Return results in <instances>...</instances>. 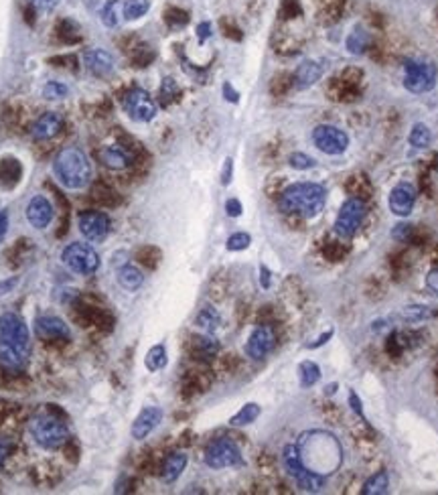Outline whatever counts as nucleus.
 I'll list each match as a JSON object with an SVG mask.
<instances>
[{"label":"nucleus","instance_id":"nucleus-47","mask_svg":"<svg viewBox=\"0 0 438 495\" xmlns=\"http://www.w3.org/2000/svg\"><path fill=\"white\" fill-rule=\"evenodd\" d=\"M349 402H351V408L355 410L359 416H363V410H361V400L357 398L355 392H351V396H349Z\"/></svg>","mask_w":438,"mask_h":495},{"label":"nucleus","instance_id":"nucleus-17","mask_svg":"<svg viewBox=\"0 0 438 495\" xmlns=\"http://www.w3.org/2000/svg\"><path fill=\"white\" fill-rule=\"evenodd\" d=\"M61 128H63V118L57 112H45L32 124L31 136L35 140H51L61 133Z\"/></svg>","mask_w":438,"mask_h":495},{"label":"nucleus","instance_id":"nucleus-25","mask_svg":"<svg viewBox=\"0 0 438 495\" xmlns=\"http://www.w3.org/2000/svg\"><path fill=\"white\" fill-rule=\"evenodd\" d=\"M408 142L414 147V149H428L430 142H432V133L430 128L424 124V122H416L410 130V136H408Z\"/></svg>","mask_w":438,"mask_h":495},{"label":"nucleus","instance_id":"nucleus-19","mask_svg":"<svg viewBox=\"0 0 438 495\" xmlns=\"http://www.w3.org/2000/svg\"><path fill=\"white\" fill-rule=\"evenodd\" d=\"M321 75H323V67L319 66L317 61H312V59H307L294 71V78H292L294 87L296 90H308L310 85H315L321 80Z\"/></svg>","mask_w":438,"mask_h":495},{"label":"nucleus","instance_id":"nucleus-7","mask_svg":"<svg viewBox=\"0 0 438 495\" xmlns=\"http://www.w3.org/2000/svg\"><path fill=\"white\" fill-rule=\"evenodd\" d=\"M61 262H63L73 274L90 276L97 272L99 268V256L94 248L83 242H73L61 252Z\"/></svg>","mask_w":438,"mask_h":495},{"label":"nucleus","instance_id":"nucleus-20","mask_svg":"<svg viewBox=\"0 0 438 495\" xmlns=\"http://www.w3.org/2000/svg\"><path fill=\"white\" fill-rule=\"evenodd\" d=\"M87 69L96 75H108L114 71V57L104 49H92L83 55Z\"/></svg>","mask_w":438,"mask_h":495},{"label":"nucleus","instance_id":"nucleus-50","mask_svg":"<svg viewBox=\"0 0 438 495\" xmlns=\"http://www.w3.org/2000/svg\"><path fill=\"white\" fill-rule=\"evenodd\" d=\"M331 335H333V331H329V333H324V335H321V339H319L317 343H310V346H308V347H319V346H323V343H324V341H327V339H331Z\"/></svg>","mask_w":438,"mask_h":495},{"label":"nucleus","instance_id":"nucleus-16","mask_svg":"<svg viewBox=\"0 0 438 495\" xmlns=\"http://www.w3.org/2000/svg\"><path fill=\"white\" fill-rule=\"evenodd\" d=\"M162 420V410L159 406H146L142 412L136 416V420L132 422V436L136 441H142L146 439L152 430L161 424Z\"/></svg>","mask_w":438,"mask_h":495},{"label":"nucleus","instance_id":"nucleus-34","mask_svg":"<svg viewBox=\"0 0 438 495\" xmlns=\"http://www.w3.org/2000/svg\"><path fill=\"white\" fill-rule=\"evenodd\" d=\"M288 165L292 169H296V171H308V169H312V166L317 165V161L312 157L305 154V152H292L291 157H288Z\"/></svg>","mask_w":438,"mask_h":495},{"label":"nucleus","instance_id":"nucleus-15","mask_svg":"<svg viewBox=\"0 0 438 495\" xmlns=\"http://www.w3.org/2000/svg\"><path fill=\"white\" fill-rule=\"evenodd\" d=\"M27 219L35 230H45L53 221V205L45 195H35L27 205Z\"/></svg>","mask_w":438,"mask_h":495},{"label":"nucleus","instance_id":"nucleus-41","mask_svg":"<svg viewBox=\"0 0 438 495\" xmlns=\"http://www.w3.org/2000/svg\"><path fill=\"white\" fill-rule=\"evenodd\" d=\"M11 451H13V443L6 441V439H0V467L4 465L6 457L11 455Z\"/></svg>","mask_w":438,"mask_h":495},{"label":"nucleus","instance_id":"nucleus-45","mask_svg":"<svg viewBox=\"0 0 438 495\" xmlns=\"http://www.w3.org/2000/svg\"><path fill=\"white\" fill-rule=\"evenodd\" d=\"M197 35H199V41H201V43H203L205 39H209V35H211L209 23H201V25L197 27Z\"/></svg>","mask_w":438,"mask_h":495},{"label":"nucleus","instance_id":"nucleus-8","mask_svg":"<svg viewBox=\"0 0 438 495\" xmlns=\"http://www.w3.org/2000/svg\"><path fill=\"white\" fill-rule=\"evenodd\" d=\"M367 215V207L361 199L351 197L347 199L343 205H341L339 214H337V219L333 224V231L335 236L341 238V240H349L353 238L357 233V230L361 228L363 219Z\"/></svg>","mask_w":438,"mask_h":495},{"label":"nucleus","instance_id":"nucleus-29","mask_svg":"<svg viewBox=\"0 0 438 495\" xmlns=\"http://www.w3.org/2000/svg\"><path fill=\"white\" fill-rule=\"evenodd\" d=\"M298 376H300V386L310 388L321 380V367L315 362H303L298 367Z\"/></svg>","mask_w":438,"mask_h":495},{"label":"nucleus","instance_id":"nucleus-24","mask_svg":"<svg viewBox=\"0 0 438 495\" xmlns=\"http://www.w3.org/2000/svg\"><path fill=\"white\" fill-rule=\"evenodd\" d=\"M389 489V477L386 471H377L375 475L367 479L361 487L363 495H384L388 494Z\"/></svg>","mask_w":438,"mask_h":495},{"label":"nucleus","instance_id":"nucleus-46","mask_svg":"<svg viewBox=\"0 0 438 495\" xmlns=\"http://www.w3.org/2000/svg\"><path fill=\"white\" fill-rule=\"evenodd\" d=\"M224 96H226L227 102H233V104L240 99V94H238V92H236V90L229 85V83H224Z\"/></svg>","mask_w":438,"mask_h":495},{"label":"nucleus","instance_id":"nucleus-4","mask_svg":"<svg viewBox=\"0 0 438 495\" xmlns=\"http://www.w3.org/2000/svg\"><path fill=\"white\" fill-rule=\"evenodd\" d=\"M282 463H284V469L286 473L294 479L296 487L300 491H307V494H317L324 487V475L308 469L303 457H300V451L296 445H286L282 448Z\"/></svg>","mask_w":438,"mask_h":495},{"label":"nucleus","instance_id":"nucleus-30","mask_svg":"<svg viewBox=\"0 0 438 495\" xmlns=\"http://www.w3.org/2000/svg\"><path fill=\"white\" fill-rule=\"evenodd\" d=\"M145 365L150 372H159L166 365V349L164 346H154L150 347V351L146 353Z\"/></svg>","mask_w":438,"mask_h":495},{"label":"nucleus","instance_id":"nucleus-27","mask_svg":"<svg viewBox=\"0 0 438 495\" xmlns=\"http://www.w3.org/2000/svg\"><path fill=\"white\" fill-rule=\"evenodd\" d=\"M260 412H262V408H260L258 404H256V402H250V404L242 406V410L236 414V416H231L229 424H231V427H245V424H252V422H256Z\"/></svg>","mask_w":438,"mask_h":495},{"label":"nucleus","instance_id":"nucleus-36","mask_svg":"<svg viewBox=\"0 0 438 495\" xmlns=\"http://www.w3.org/2000/svg\"><path fill=\"white\" fill-rule=\"evenodd\" d=\"M69 94L67 85L59 82H49L45 87H43V96L47 99H61Z\"/></svg>","mask_w":438,"mask_h":495},{"label":"nucleus","instance_id":"nucleus-13","mask_svg":"<svg viewBox=\"0 0 438 495\" xmlns=\"http://www.w3.org/2000/svg\"><path fill=\"white\" fill-rule=\"evenodd\" d=\"M276 346V333L270 325H260L252 331L248 343H245V353L252 360H264Z\"/></svg>","mask_w":438,"mask_h":495},{"label":"nucleus","instance_id":"nucleus-3","mask_svg":"<svg viewBox=\"0 0 438 495\" xmlns=\"http://www.w3.org/2000/svg\"><path fill=\"white\" fill-rule=\"evenodd\" d=\"M55 177L67 189H83L92 183V165L85 152L78 147H67L53 161Z\"/></svg>","mask_w":438,"mask_h":495},{"label":"nucleus","instance_id":"nucleus-38","mask_svg":"<svg viewBox=\"0 0 438 495\" xmlns=\"http://www.w3.org/2000/svg\"><path fill=\"white\" fill-rule=\"evenodd\" d=\"M178 87L177 83H175V80H171V78H166L164 82H162V87H161V98L162 102L166 104L169 99H173L175 96H177Z\"/></svg>","mask_w":438,"mask_h":495},{"label":"nucleus","instance_id":"nucleus-37","mask_svg":"<svg viewBox=\"0 0 438 495\" xmlns=\"http://www.w3.org/2000/svg\"><path fill=\"white\" fill-rule=\"evenodd\" d=\"M402 317L408 319V321H424L430 317V311L428 307H422V305H412V307H406L402 311Z\"/></svg>","mask_w":438,"mask_h":495},{"label":"nucleus","instance_id":"nucleus-43","mask_svg":"<svg viewBox=\"0 0 438 495\" xmlns=\"http://www.w3.org/2000/svg\"><path fill=\"white\" fill-rule=\"evenodd\" d=\"M231 171H233V161H231V159H226L224 173H221V183H224V185H229V181H231Z\"/></svg>","mask_w":438,"mask_h":495},{"label":"nucleus","instance_id":"nucleus-10","mask_svg":"<svg viewBox=\"0 0 438 495\" xmlns=\"http://www.w3.org/2000/svg\"><path fill=\"white\" fill-rule=\"evenodd\" d=\"M312 142L324 154L337 157V154H343L349 147V136L333 124H319L312 130Z\"/></svg>","mask_w":438,"mask_h":495},{"label":"nucleus","instance_id":"nucleus-21","mask_svg":"<svg viewBox=\"0 0 438 495\" xmlns=\"http://www.w3.org/2000/svg\"><path fill=\"white\" fill-rule=\"evenodd\" d=\"M102 163L108 169H114V171H124L132 163V154L124 147L112 145V147H106L102 150Z\"/></svg>","mask_w":438,"mask_h":495},{"label":"nucleus","instance_id":"nucleus-40","mask_svg":"<svg viewBox=\"0 0 438 495\" xmlns=\"http://www.w3.org/2000/svg\"><path fill=\"white\" fill-rule=\"evenodd\" d=\"M226 212L229 217H240L242 215V203L238 199H227Z\"/></svg>","mask_w":438,"mask_h":495},{"label":"nucleus","instance_id":"nucleus-6","mask_svg":"<svg viewBox=\"0 0 438 495\" xmlns=\"http://www.w3.org/2000/svg\"><path fill=\"white\" fill-rule=\"evenodd\" d=\"M438 80L437 66L432 61L408 59L404 63V87L412 94H426L434 90Z\"/></svg>","mask_w":438,"mask_h":495},{"label":"nucleus","instance_id":"nucleus-28","mask_svg":"<svg viewBox=\"0 0 438 495\" xmlns=\"http://www.w3.org/2000/svg\"><path fill=\"white\" fill-rule=\"evenodd\" d=\"M120 17H124V4L120 2V0H110L106 6H104V11H102V20H104V25L106 27H118V23H120Z\"/></svg>","mask_w":438,"mask_h":495},{"label":"nucleus","instance_id":"nucleus-33","mask_svg":"<svg viewBox=\"0 0 438 495\" xmlns=\"http://www.w3.org/2000/svg\"><path fill=\"white\" fill-rule=\"evenodd\" d=\"M250 244H252V238L245 231H238V233L227 238V250L229 252H242L245 248H250Z\"/></svg>","mask_w":438,"mask_h":495},{"label":"nucleus","instance_id":"nucleus-9","mask_svg":"<svg viewBox=\"0 0 438 495\" xmlns=\"http://www.w3.org/2000/svg\"><path fill=\"white\" fill-rule=\"evenodd\" d=\"M205 465L209 469H227V467H240L243 465L242 453L238 445L229 439L213 441L205 451Z\"/></svg>","mask_w":438,"mask_h":495},{"label":"nucleus","instance_id":"nucleus-42","mask_svg":"<svg viewBox=\"0 0 438 495\" xmlns=\"http://www.w3.org/2000/svg\"><path fill=\"white\" fill-rule=\"evenodd\" d=\"M426 286H428L434 295H438V268L428 272V276H426Z\"/></svg>","mask_w":438,"mask_h":495},{"label":"nucleus","instance_id":"nucleus-23","mask_svg":"<svg viewBox=\"0 0 438 495\" xmlns=\"http://www.w3.org/2000/svg\"><path fill=\"white\" fill-rule=\"evenodd\" d=\"M142 282H145V276H142V272L136 266L124 264L118 270V284L122 288H126V291H132V293L138 291L142 286Z\"/></svg>","mask_w":438,"mask_h":495},{"label":"nucleus","instance_id":"nucleus-32","mask_svg":"<svg viewBox=\"0 0 438 495\" xmlns=\"http://www.w3.org/2000/svg\"><path fill=\"white\" fill-rule=\"evenodd\" d=\"M193 346L201 355H207V358L215 355V353L219 351V343H217V339H215L211 333H205V335H201V337H195Z\"/></svg>","mask_w":438,"mask_h":495},{"label":"nucleus","instance_id":"nucleus-26","mask_svg":"<svg viewBox=\"0 0 438 495\" xmlns=\"http://www.w3.org/2000/svg\"><path fill=\"white\" fill-rule=\"evenodd\" d=\"M219 323H221V317L213 307H203L201 313L197 314V319H195V325L201 327L205 333H213L219 327Z\"/></svg>","mask_w":438,"mask_h":495},{"label":"nucleus","instance_id":"nucleus-35","mask_svg":"<svg viewBox=\"0 0 438 495\" xmlns=\"http://www.w3.org/2000/svg\"><path fill=\"white\" fill-rule=\"evenodd\" d=\"M365 45H367V35H365V31H361V29L353 31V33L349 35V39H347V47H349L351 53H363Z\"/></svg>","mask_w":438,"mask_h":495},{"label":"nucleus","instance_id":"nucleus-31","mask_svg":"<svg viewBox=\"0 0 438 495\" xmlns=\"http://www.w3.org/2000/svg\"><path fill=\"white\" fill-rule=\"evenodd\" d=\"M150 8V0H126L124 2V18L126 20H136L145 17Z\"/></svg>","mask_w":438,"mask_h":495},{"label":"nucleus","instance_id":"nucleus-39","mask_svg":"<svg viewBox=\"0 0 438 495\" xmlns=\"http://www.w3.org/2000/svg\"><path fill=\"white\" fill-rule=\"evenodd\" d=\"M29 2H31L32 8H37L39 13H51L57 6L59 0H29Z\"/></svg>","mask_w":438,"mask_h":495},{"label":"nucleus","instance_id":"nucleus-12","mask_svg":"<svg viewBox=\"0 0 438 495\" xmlns=\"http://www.w3.org/2000/svg\"><path fill=\"white\" fill-rule=\"evenodd\" d=\"M81 236L90 242H102L110 233V217L102 212H83L78 217Z\"/></svg>","mask_w":438,"mask_h":495},{"label":"nucleus","instance_id":"nucleus-11","mask_svg":"<svg viewBox=\"0 0 438 495\" xmlns=\"http://www.w3.org/2000/svg\"><path fill=\"white\" fill-rule=\"evenodd\" d=\"M124 110L134 122H150L157 116V104L148 92L134 87L124 96Z\"/></svg>","mask_w":438,"mask_h":495},{"label":"nucleus","instance_id":"nucleus-18","mask_svg":"<svg viewBox=\"0 0 438 495\" xmlns=\"http://www.w3.org/2000/svg\"><path fill=\"white\" fill-rule=\"evenodd\" d=\"M35 329L41 339H57V341L69 339V327L65 325V321H61L59 317H53V314L39 317L35 321Z\"/></svg>","mask_w":438,"mask_h":495},{"label":"nucleus","instance_id":"nucleus-22","mask_svg":"<svg viewBox=\"0 0 438 495\" xmlns=\"http://www.w3.org/2000/svg\"><path fill=\"white\" fill-rule=\"evenodd\" d=\"M187 467V455L185 453H171L161 469V479L164 483H175Z\"/></svg>","mask_w":438,"mask_h":495},{"label":"nucleus","instance_id":"nucleus-44","mask_svg":"<svg viewBox=\"0 0 438 495\" xmlns=\"http://www.w3.org/2000/svg\"><path fill=\"white\" fill-rule=\"evenodd\" d=\"M6 231H8V214L4 209H0V242L4 240Z\"/></svg>","mask_w":438,"mask_h":495},{"label":"nucleus","instance_id":"nucleus-48","mask_svg":"<svg viewBox=\"0 0 438 495\" xmlns=\"http://www.w3.org/2000/svg\"><path fill=\"white\" fill-rule=\"evenodd\" d=\"M260 274H262V276H260L262 286H264V288H268V286H270V272H268V268H266V266H262V268H260Z\"/></svg>","mask_w":438,"mask_h":495},{"label":"nucleus","instance_id":"nucleus-14","mask_svg":"<svg viewBox=\"0 0 438 495\" xmlns=\"http://www.w3.org/2000/svg\"><path fill=\"white\" fill-rule=\"evenodd\" d=\"M414 203H416V189L410 183H400V185H396L389 191V212L394 215H398V217H408V215L412 214Z\"/></svg>","mask_w":438,"mask_h":495},{"label":"nucleus","instance_id":"nucleus-2","mask_svg":"<svg viewBox=\"0 0 438 495\" xmlns=\"http://www.w3.org/2000/svg\"><path fill=\"white\" fill-rule=\"evenodd\" d=\"M327 191L319 183H294L288 185L278 199V207L284 214H294L312 219L324 209Z\"/></svg>","mask_w":438,"mask_h":495},{"label":"nucleus","instance_id":"nucleus-49","mask_svg":"<svg viewBox=\"0 0 438 495\" xmlns=\"http://www.w3.org/2000/svg\"><path fill=\"white\" fill-rule=\"evenodd\" d=\"M16 284V279L15 281H6V282H0V295H4V293H8L13 286Z\"/></svg>","mask_w":438,"mask_h":495},{"label":"nucleus","instance_id":"nucleus-1","mask_svg":"<svg viewBox=\"0 0 438 495\" xmlns=\"http://www.w3.org/2000/svg\"><path fill=\"white\" fill-rule=\"evenodd\" d=\"M31 353L27 323L15 313L0 317V363L6 369H23Z\"/></svg>","mask_w":438,"mask_h":495},{"label":"nucleus","instance_id":"nucleus-5","mask_svg":"<svg viewBox=\"0 0 438 495\" xmlns=\"http://www.w3.org/2000/svg\"><path fill=\"white\" fill-rule=\"evenodd\" d=\"M35 443L43 448H61L69 441V429L61 418L53 416V414H39L35 416L29 424Z\"/></svg>","mask_w":438,"mask_h":495}]
</instances>
